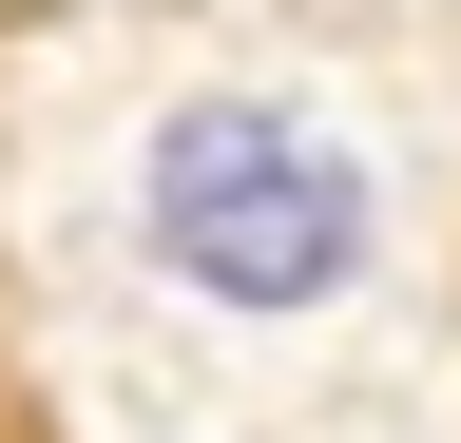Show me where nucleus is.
I'll list each match as a JSON object with an SVG mask.
<instances>
[{
	"instance_id": "f257e3e1",
	"label": "nucleus",
	"mask_w": 461,
	"mask_h": 443,
	"mask_svg": "<svg viewBox=\"0 0 461 443\" xmlns=\"http://www.w3.org/2000/svg\"><path fill=\"white\" fill-rule=\"evenodd\" d=\"M135 232L193 309H250V328H308L366 290L384 251V193L366 154L327 116H288V97H193V116H154V174H135Z\"/></svg>"
},
{
	"instance_id": "f03ea898",
	"label": "nucleus",
	"mask_w": 461,
	"mask_h": 443,
	"mask_svg": "<svg viewBox=\"0 0 461 443\" xmlns=\"http://www.w3.org/2000/svg\"><path fill=\"white\" fill-rule=\"evenodd\" d=\"M0 443H20V424H0Z\"/></svg>"
}]
</instances>
